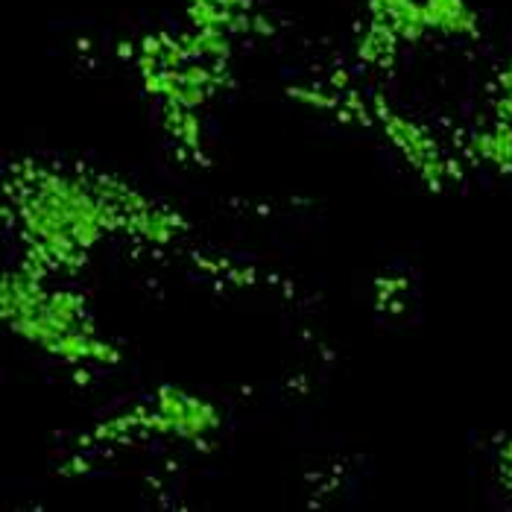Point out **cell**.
I'll list each match as a JSON object with an SVG mask.
<instances>
[{
  "label": "cell",
  "mask_w": 512,
  "mask_h": 512,
  "mask_svg": "<svg viewBox=\"0 0 512 512\" xmlns=\"http://www.w3.org/2000/svg\"><path fill=\"white\" fill-rule=\"evenodd\" d=\"M190 27L197 30H223L228 35L261 30L269 33V24L255 12L252 0H187Z\"/></svg>",
  "instance_id": "277c9868"
},
{
  "label": "cell",
  "mask_w": 512,
  "mask_h": 512,
  "mask_svg": "<svg viewBox=\"0 0 512 512\" xmlns=\"http://www.w3.org/2000/svg\"><path fill=\"white\" fill-rule=\"evenodd\" d=\"M383 129H387L392 144L404 153V158L413 164L416 173L428 182L434 190H439L442 182H445V161L439 156L434 138L424 132L421 126L404 120L398 115H383Z\"/></svg>",
  "instance_id": "3957f363"
},
{
  "label": "cell",
  "mask_w": 512,
  "mask_h": 512,
  "mask_svg": "<svg viewBox=\"0 0 512 512\" xmlns=\"http://www.w3.org/2000/svg\"><path fill=\"white\" fill-rule=\"evenodd\" d=\"M146 428L158 434H173L179 439H199L220 428V413L208 401L187 395L176 387L158 390V410L146 416Z\"/></svg>",
  "instance_id": "7a4b0ae2"
},
{
  "label": "cell",
  "mask_w": 512,
  "mask_h": 512,
  "mask_svg": "<svg viewBox=\"0 0 512 512\" xmlns=\"http://www.w3.org/2000/svg\"><path fill=\"white\" fill-rule=\"evenodd\" d=\"M472 149L483 158L504 170L512 167V120H501L492 132H480L472 138Z\"/></svg>",
  "instance_id": "5b68a950"
},
{
  "label": "cell",
  "mask_w": 512,
  "mask_h": 512,
  "mask_svg": "<svg viewBox=\"0 0 512 512\" xmlns=\"http://www.w3.org/2000/svg\"><path fill=\"white\" fill-rule=\"evenodd\" d=\"M424 33L477 35V12L465 0H369L360 59L387 62L401 41H419Z\"/></svg>",
  "instance_id": "6da1fadb"
}]
</instances>
